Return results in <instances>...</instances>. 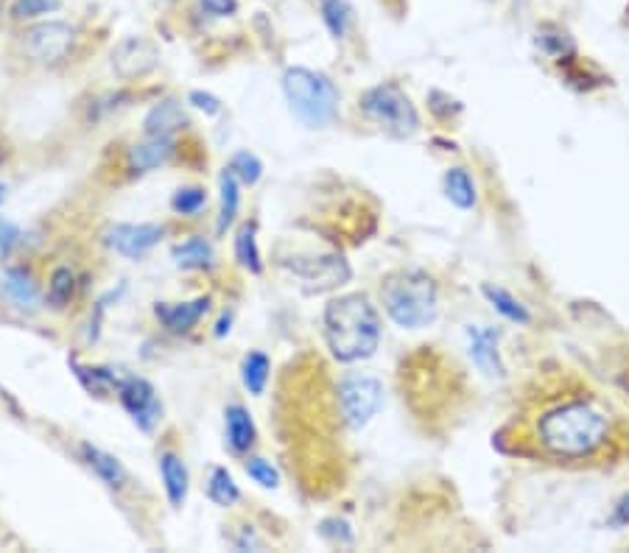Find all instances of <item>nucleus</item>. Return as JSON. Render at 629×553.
I'll return each instance as SVG.
<instances>
[{"instance_id": "3", "label": "nucleus", "mask_w": 629, "mask_h": 553, "mask_svg": "<svg viewBox=\"0 0 629 553\" xmlns=\"http://www.w3.org/2000/svg\"><path fill=\"white\" fill-rule=\"evenodd\" d=\"M381 299L392 322L409 330L434 324L439 313V291L431 274L420 269H403L389 274L381 285Z\"/></svg>"}, {"instance_id": "29", "label": "nucleus", "mask_w": 629, "mask_h": 553, "mask_svg": "<svg viewBox=\"0 0 629 553\" xmlns=\"http://www.w3.org/2000/svg\"><path fill=\"white\" fill-rule=\"evenodd\" d=\"M76 375H79V380H82L90 392L96 394L110 392V389H118V386H121V378H118V375H112L110 369H98V366L76 364Z\"/></svg>"}, {"instance_id": "40", "label": "nucleus", "mask_w": 629, "mask_h": 553, "mask_svg": "<svg viewBox=\"0 0 629 553\" xmlns=\"http://www.w3.org/2000/svg\"><path fill=\"white\" fill-rule=\"evenodd\" d=\"M3 196H6V188L0 185V204H3Z\"/></svg>"}, {"instance_id": "8", "label": "nucleus", "mask_w": 629, "mask_h": 553, "mask_svg": "<svg viewBox=\"0 0 629 553\" xmlns=\"http://www.w3.org/2000/svg\"><path fill=\"white\" fill-rule=\"evenodd\" d=\"M76 31L62 20H48L26 31V51L40 65H59L73 51Z\"/></svg>"}, {"instance_id": "30", "label": "nucleus", "mask_w": 629, "mask_h": 553, "mask_svg": "<svg viewBox=\"0 0 629 553\" xmlns=\"http://www.w3.org/2000/svg\"><path fill=\"white\" fill-rule=\"evenodd\" d=\"M230 171L238 176V182H244V185H255L263 174V162L255 157V154H249V151H238L230 162Z\"/></svg>"}, {"instance_id": "25", "label": "nucleus", "mask_w": 629, "mask_h": 553, "mask_svg": "<svg viewBox=\"0 0 629 553\" xmlns=\"http://www.w3.org/2000/svg\"><path fill=\"white\" fill-rule=\"evenodd\" d=\"M207 495H210V500H213L216 506H221V509L233 506L235 500L241 498V492H238V484H235L233 475L227 473L224 467H216V470L210 473Z\"/></svg>"}, {"instance_id": "11", "label": "nucleus", "mask_w": 629, "mask_h": 553, "mask_svg": "<svg viewBox=\"0 0 629 553\" xmlns=\"http://www.w3.org/2000/svg\"><path fill=\"white\" fill-rule=\"evenodd\" d=\"M154 65H157V48L146 37H126L112 51V68L121 79L146 76Z\"/></svg>"}, {"instance_id": "36", "label": "nucleus", "mask_w": 629, "mask_h": 553, "mask_svg": "<svg viewBox=\"0 0 629 553\" xmlns=\"http://www.w3.org/2000/svg\"><path fill=\"white\" fill-rule=\"evenodd\" d=\"M188 101H191L193 107L205 109L207 115H216V112H221V104H219V98H216V95L199 93V90H193V93L188 95Z\"/></svg>"}, {"instance_id": "35", "label": "nucleus", "mask_w": 629, "mask_h": 553, "mask_svg": "<svg viewBox=\"0 0 629 553\" xmlns=\"http://www.w3.org/2000/svg\"><path fill=\"white\" fill-rule=\"evenodd\" d=\"M202 9L213 17H230L238 9V0H202Z\"/></svg>"}, {"instance_id": "9", "label": "nucleus", "mask_w": 629, "mask_h": 553, "mask_svg": "<svg viewBox=\"0 0 629 553\" xmlns=\"http://www.w3.org/2000/svg\"><path fill=\"white\" fill-rule=\"evenodd\" d=\"M118 397H121V405L129 411V417L137 422V428L151 431L160 422L163 405H160V397H157L149 380L124 378L118 386Z\"/></svg>"}, {"instance_id": "1", "label": "nucleus", "mask_w": 629, "mask_h": 553, "mask_svg": "<svg viewBox=\"0 0 629 553\" xmlns=\"http://www.w3.org/2000/svg\"><path fill=\"white\" fill-rule=\"evenodd\" d=\"M537 445L562 461L596 459L613 439L610 417L593 400H562L546 408L534 425Z\"/></svg>"}, {"instance_id": "14", "label": "nucleus", "mask_w": 629, "mask_h": 553, "mask_svg": "<svg viewBox=\"0 0 629 553\" xmlns=\"http://www.w3.org/2000/svg\"><path fill=\"white\" fill-rule=\"evenodd\" d=\"M171 154H174V140L171 137H149L146 143H137V146L129 149L126 162L137 174H149V171L171 160Z\"/></svg>"}, {"instance_id": "18", "label": "nucleus", "mask_w": 629, "mask_h": 553, "mask_svg": "<svg viewBox=\"0 0 629 553\" xmlns=\"http://www.w3.org/2000/svg\"><path fill=\"white\" fill-rule=\"evenodd\" d=\"M82 453H84V459H87V464H90V470H93V473H96L104 484L110 486V489H124L129 475H126L121 461L115 459V456H110V453H104V450H98V447H93V445H82Z\"/></svg>"}, {"instance_id": "5", "label": "nucleus", "mask_w": 629, "mask_h": 553, "mask_svg": "<svg viewBox=\"0 0 629 553\" xmlns=\"http://www.w3.org/2000/svg\"><path fill=\"white\" fill-rule=\"evenodd\" d=\"M364 115L383 126L392 137H411L420 129V115L411 98L397 84H378L361 95Z\"/></svg>"}, {"instance_id": "10", "label": "nucleus", "mask_w": 629, "mask_h": 553, "mask_svg": "<svg viewBox=\"0 0 629 553\" xmlns=\"http://www.w3.org/2000/svg\"><path fill=\"white\" fill-rule=\"evenodd\" d=\"M163 235L165 227H160V224H115L107 232V243L118 255L135 260V257H143L149 249H154Z\"/></svg>"}, {"instance_id": "38", "label": "nucleus", "mask_w": 629, "mask_h": 553, "mask_svg": "<svg viewBox=\"0 0 629 553\" xmlns=\"http://www.w3.org/2000/svg\"><path fill=\"white\" fill-rule=\"evenodd\" d=\"M235 548H238V551H247V548H263V542L258 540V537H255V531H244V534H241V540H235Z\"/></svg>"}, {"instance_id": "12", "label": "nucleus", "mask_w": 629, "mask_h": 553, "mask_svg": "<svg viewBox=\"0 0 629 553\" xmlns=\"http://www.w3.org/2000/svg\"><path fill=\"white\" fill-rule=\"evenodd\" d=\"M207 308H210V297H196L191 302H177V305H171V302H160L154 313H157V319L171 330V333H188L193 324H199V319L205 316Z\"/></svg>"}, {"instance_id": "27", "label": "nucleus", "mask_w": 629, "mask_h": 553, "mask_svg": "<svg viewBox=\"0 0 629 553\" xmlns=\"http://www.w3.org/2000/svg\"><path fill=\"white\" fill-rule=\"evenodd\" d=\"M319 9H322V20H325L330 34L336 40H342L347 34V26H350V14H353L350 6L344 0H319Z\"/></svg>"}, {"instance_id": "33", "label": "nucleus", "mask_w": 629, "mask_h": 553, "mask_svg": "<svg viewBox=\"0 0 629 553\" xmlns=\"http://www.w3.org/2000/svg\"><path fill=\"white\" fill-rule=\"evenodd\" d=\"M247 473L249 478H252L255 484L263 486V489H274V486L280 484V473H277L266 459H249Z\"/></svg>"}, {"instance_id": "2", "label": "nucleus", "mask_w": 629, "mask_h": 553, "mask_svg": "<svg viewBox=\"0 0 629 553\" xmlns=\"http://www.w3.org/2000/svg\"><path fill=\"white\" fill-rule=\"evenodd\" d=\"M325 338L336 361H364L381 344V316L364 294L330 299L325 305Z\"/></svg>"}, {"instance_id": "16", "label": "nucleus", "mask_w": 629, "mask_h": 553, "mask_svg": "<svg viewBox=\"0 0 629 553\" xmlns=\"http://www.w3.org/2000/svg\"><path fill=\"white\" fill-rule=\"evenodd\" d=\"M188 123L185 118V112L179 107L174 98H168L163 104H157V107L151 109L149 115H146V121H143V129H146V135L149 137H168L171 132H177Z\"/></svg>"}, {"instance_id": "4", "label": "nucleus", "mask_w": 629, "mask_h": 553, "mask_svg": "<svg viewBox=\"0 0 629 553\" xmlns=\"http://www.w3.org/2000/svg\"><path fill=\"white\" fill-rule=\"evenodd\" d=\"M283 93L291 112L311 129L328 126L339 112V90L322 73L308 68H288L283 76Z\"/></svg>"}, {"instance_id": "41", "label": "nucleus", "mask_w": 629, "mask_h": 553, "mask_svg": "<svg viewBox=\"0 0 629 553\" xmlns=\"http://www.w3.org/2000/svg\"><path fill=\"white\" fill-rule=\"evenodd\" d=\"M0 160H3V154H0Z\"/></svg>"}, {"instance_id": "34", "label": "nucleus", "mask_w": 629, "mask_h": 553, "mask_svg": "<svg viewBox=\"0 0 629 553\" xmlns=\"http://www.w3.org/2000/svg\"><path fill=\"white\" fill-rule=\"evenodd\" d=\"M17 241H20V230L14 227L12 221H0V257L12 255Z\"/></svg>"}, {"instance_id": "22", "label": "nucleus", "mask_w": 629, "mask_h": 553, "mask_svg": "<svg viewBox=\"0 0 629 553\" xmlns=\"http://www.w3.org/2000/svg\"><path fill=\"white\" fill-rule=\"evenodd\" d=\"M445 193H448V199H451L459 210L476 207V185H473V179H470V174H467L465 168H451V171L445 174Z\"/></svg>"}, {"instance_id": "23", "label": "nucleus", "mask_w": 629, "mask_h": 553, "mask_svg": "<svg viewBox=\"0 0 629 553\" xmlns=\"http://www.w3.org/2000/svg\"><path fill=\"white\" fill-rule=\"evenodd\" d=\"M269 358L263 352H249L241 366V380L249 389V394H263L266 383H269Z\"/></svg>"}, {"instance_id": "19", "label": "nucleus", "mask_w": 629, "mask_h": 553, "mask_svg": "<svg viewBox=\"0 0 629 553\" xmlns=\"http://www.w3.org/2000/svg\"><path fill=\"white\" fill-rule=\"evenodd\" d=\"M227 439L235 453H247L249 447L255 445V422L249 417V411L244 405H230L227 408Z\"/></svg>"}, {"instance_id": "20", "label": "nucleus", "mask_w": 629, "mask_h": 553, "mask_svg": "<svg viewBox=\"0 0 629 553\" xmlns=\"http://www.w3.org/2000/svg\"><path fill=\"white\" fill-rule=\"evenodd\" d=\"M174 263L179 269H210L213 266V246L205 238H188L174 246Z\"/></svg>"}, {"instance_id": "37", "label": "nucleus", "mask_w": 629, "mask_h": 553, "mask_svg": "<svg viewBox=\"0 0 629 553\" xmlns=\"http://www.w3.org/2000/svg\"><path fill=\"white\" fill-rule=\"evenodd\" d=\"M629 523V495L621 498V503L616 506V514H613V526H627Z\"/></svg>"}, {"instance_id": "7", "label": "nucleus", "mask_w": 629, "mask_h": 553, "mask_svg": "<svg viewBox=\"0 0 629 553\" xmlns=\"http://www.w3.org/2000/svg\"><path fill=\"white\" fill-rule=\"evenodd\" d=\"M283 269H288L297 280L305 283L308 291H330L350 280V266L342 255H297L283 260Z\"/></svg>"}, {"instance_id": "13", "label": "nucleus", "mask_w": 629, "mask_h": 553, "mask_svg": "<svg viewBox=\"0 0 629 553\" xmlns=\"http://www.w3.org/2000/svg\"><path fill=\"white\" fill-rule=\"evenodd\" d=\"M470 358L476 361L484 375H501L504 366L498 358V330L493 327H467Z\"/></svg>"}, {"instance_id": "39", "label": "nucleus", "mask_w": 629, "mask_h": 553, "mask_svg": "<svg viewBox=\"0 0 629 553\" xmlns=\"http://www.w3.org/2000/svg\"><path fill=\"white\" fill-rule=\"evenodd\" d=\"M227 330H230V316H227V319H221L219 327H216V336H224Z\"/></svg>"}, {"instance_id": "6", "label": "nucleus", "mask_w": 629, "mask_h": 553, "mask_svg": "<svg viewBox=\"0 0 629 553\" xmlns=\"http://www.w3.org/2000/svg\"><path fill=\"white\" fill-rule=\"evenodd\" d=\"M339 405H342L344 422L358 431L370 422L383 405L381 380L372 375H347L339 383Z\"/></svg>"}, {"instance_id": "21", "label": "nucleus", "mask_w": 629, "mask_h": 553, "mask_svg": "<svg viewBox=\"0 0 629 553\" xmlns=\"http://www.w3.org/2000/svg\"><path fill=\"white\" fill-rule=\"evenodd\" d=\"M219 188H221V210H219V224H216V230L219 235L233 227L235 216H238V202H241V196H238V176L227 168L219 179Z\"/></svg>"}, {"instance_id": "17", "label": "nucleus", "mask_w": 629, "mask_h": 553, "mask_svg": "<svg viewBox=\"0 0 629 553\" xmlns=\"http://www.w3.org/2000/svg\"><path fill=\"white\" fill-rule=\"evenodd\" d=\"M160 473H163V484H165V495L171 500V506H182L185 498H188V467L185 461L174 456V453H163L160 459Z\"/></svg>"}, {"instance_id": "31", "label": "nucleus", "mask_w": 629, "mask_h": 553, "mask_svg": "<svg viewBox=\"0 0 629 553\" xmlns=\"http://www.w3.org/2000/svg\"><path fill=\"white\" fill-rule=\"evenodd\" d=\"M62 6V0H14L12 17L14 20H34L42 14L56 12Z\"/></svg>"}, {"instance_id": "15", "label": "nucleus", "mask_w": 629, "mask_h": 553, "mask_svg": "<svg viewBox=\"0 0 629 553\" xmlns=\"http://www.w3.org/2000/svg\"><path fill=\"white\" fill-rule=\"evenodd\" d=\"M3 291L20 311H37L40 308V285L26 269L3 271Z\"/></svg>"}, {"instance_id": "24", "label": "nucleus", "mask_w": 629, "mask_h": 553, "mask_svg": "<svg viewBox=\"0 0 629 553\" xmlns=\"http://www.w3.org/2000/svg\"><path fill=\"white\" fill-rule=\"evenodd\" d=\"M235 257H238V263H241L244 269L252 271V274H260V269H263L258 241H255V224H252V221L238 230V238H235Z\"/></svg>"}, {"instance_id": "28", "label": "nucleus", "mask_w": 629, "mask_h": 553, "mask_svg": "<svg viewBox=\"0 0 629 553\" xmlns=\"http://www.w3.org/2000/svg\"><path fill=\"white\" fill-rule=\"evenodd\" d=\"M73 297V271L68 266H59V269L51 274V283H48V305L51 308H65Z\"/></svg>"}, {"instance_id": "32", "label": "nucleus", "mask_w": 629, "mask_h": 553, "mask_svg": "<svg viewBox=\"0 0 629 553\" xmlns=\"http://www.w3.org/2000/svg\"><path fill=\"white\" fill-rule=\"evenodd\" d=\"M207 204V193L202 188H185L179 190L177 196L171 199V207L182 213V216H196Z\"/></svg>"}, {"instance_id": "26", "label": "nucleus", "mask_w": 629, "mask_h": 553, "mask_svg": "<svg viewBox=\"0 0 629 553\" xmlns=\"http://www.w3.org/2000/svg\"><path fill=\"white\" fill-rule=\"evenodd\" d=\"M484 297L490 299L495 305V311L498 313H504L506 319L509 322H518V324H529L532 322V316H529V311L520 305L518 299L512 297L509 291H504V288H493V285H484Z\"/></svg>"}]
</instances>
